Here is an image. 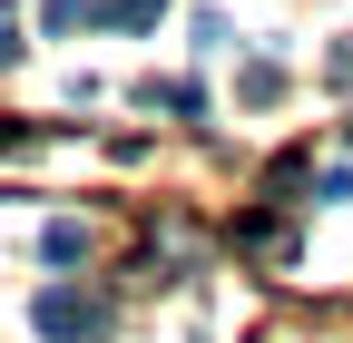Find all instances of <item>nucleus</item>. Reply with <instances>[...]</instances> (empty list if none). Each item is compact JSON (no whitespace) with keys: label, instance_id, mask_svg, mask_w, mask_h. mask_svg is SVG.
Returning <instances> with one entry per match:
<instances>
[{"label":"nucleus","instance_id":"obj_3","mask_svg":"<svg viewBox=\"0 0 353 343\" xmlns=\"http://www.w3.org/2000/svg\"><path fill=\"white\" fill-rule=\"evenodd\" d=\"M148 108H167V118H206V98L187 89V79H157V89H148Z\"/></svg>","mask_w":353,"mask_h":343},{"label":"nucleus","instance_id":"obj_2","mask_svg":"<svg viewBox=\"0 0 353 343\" xmlns=\"http://www.w3.org/2000/svg\"><path fill=\"white\" fill-rule=\"evenodd\" d=\"M157 10H167V0H99L108 30H157Z\"/></svg>","mask_w":353,"mask_h":343},{"label":"nucleus","instance_id":"obj_5","mask_svg":"<svg viewBox=\"0 0 353 343\" xmlns=\"http://www.w3.org/2000/svg\"><path fill=\"white\" fill-rule=\"evenodd\" d=\"M99 20V0H39V30H88Z\"/></svg>","mask_w":353,"mask_h":343},{"label":"nucleus","instance_id":"obj_1","mask_svg":"<svg viewBox=\"0 0 353 343\" xmlns=\"http://www.w3.org/2000/svg\"><path fill=\"white\" fill-rule=\"evenodd\" d=\"M30 324L50 333V343H99V333H108V304H99V294H79V284H50V294L30 304Z\"/></svg>","mask_w":353,"mask_h":343},{"label":"nucleus","instance_id":"obj_6","mask_svg":"<svg viewBox=\"0 0 353 343\" xmlns=\"http://www.w3.org/2000/svg\"><path fill=\"white\" fill-rule=\"evenodd\" d=\"M10 59H20V20L0 10V69H10Z\"/></svg>","mask_w":353,"mask_h":343},{"label":"nucleus","instance_id":"obj_4","mask_svg":"<svg viewBox=\"0 0 353 343\" xmlns=\"http://www.w3.org/2000/svg\"><path fill=\"white\" fill-rule=\"evenodd\" d=\"M39 255H50V265H79V255H88V226H69V216H59L50 236H39Z\"/></svg>","mask_w":353,"mask_h":343}]
</instances>
